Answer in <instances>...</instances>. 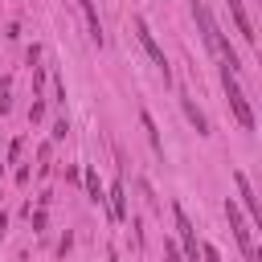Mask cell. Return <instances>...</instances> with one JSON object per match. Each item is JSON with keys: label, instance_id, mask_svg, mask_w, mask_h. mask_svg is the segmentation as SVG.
<instances>
[{"label": "cell", "instance_id": "obj_17", "mask_svg": "<svg viewBox=\"0 0 262 262\" xmlns=\"http://www.w3.org/2000/svg\"><path fill=\"white\" fill-rule=\"evenodd\" d=\"M4 233H8V217L0 213V237H4Z\"/></svg>", "mask_w": 262, "mask_h": 262}, {"label": "cell", "instance_id": "obj_9", "mask_svg": "<svg viewBox=\"0 0 262 262\" xmlns=\"http://www.w3.org/2000/svg\"><path fill=\"white\" fill-rule=\"evenodd\" d=\"M78 8H82V16H86V25H90V41H94V45H102L106 37H102V20H98L94 0H78Z\"/></svg>", "mask_w": 262, "mask_h": 262}, {"label": "cell", "instance_id": "obj_10", "mask_svg": "<svg viewBox=\"0 0 262 262\" xmlns=\"http://www.w3.org/2000/svg\"><path fill=\"white\" fill-rule=\"evenodd\" d=\"M180 106H184V115H188V123L196 127V135H209V119H205V111H201V106H196V102H192L188 94L180 98Z\"/></svg>", "mask_w": 262, "mask_h": 262}, {"label": "cell", "instance_id": "obj_11", "mask_svg": "<svg viewBox=\"0 0 262 262\" xmlns=\"http://www.w3.org/2000/svg\"><path fill=\"white\" fill-rule=\"evenodd\" d=\"M82 180H86V196H90V205H106V192H102V184H98V172L86 168Z\"/></svg>", "mask_w": 262, "mask_h": 262}, {"label": "cell", "instance_id": "obj_13", "mask_svg": "<svg viewBox=\"0 0 262 262\" xmlns=\"http://www.w3.org/2000/svg\"><path fill=\"white\" fill-rule=\"evenodd\" d=\"M201 258H205V262H221V254H217V246H209V242L201 246Z\"/></svg>", "mask_w": 262, "mask_h": 262}, {"label": "cell", "instance_id": "obj_4", "mask_svg": "<svg viewBox=\"0 0 262 262\" xmlns=\"http://www.w3.org/2000/svg\"><path fill=\"white\" fill-rule=\"evenodd\" d=\"M221 86H225V98H229V111H233V119H237L246 131H254V111H250V102H246V90L237 86V78H233L229 70H221Z\"/></svg>", "mask_w": 262, "mask_h": 262}, {"label": "cell", "instance_id": "obj_6", "mask_svg": "<svg viewBox=\"0 0 262 262\" xmlns=\"http://www.w3.org/2000/svg\"><path fill=\"white\" fill-rule=\"evenodd\" d=\"M233 188H237V201L246 205V213H250V221H262V205H258V196H254V184H250V176L237 168L233 172Z\"/></svg>", "mask_w": 262, "mask_h": 262}, {"label": "cell", "instance_id": "obj_15", "mask_svg": "<svg viewBox=\"0 0 262 262\" xmlns=\"http://www.w3.org/2000/svg\"><path fill=\"white\" fill-rule=\"evenodd\" d=\"M66 131H70V127H66V119H57V123H53V139H66Z\"/></svg>", "mask_w": 262, "mask_h": 262}, {"label": "cell", "instance_id": "obj_14", "mask_svg": "<svg viewBox=\"0 0 262 262\" xmlns=\"http://www.w3.org/2000/svg\"><path fill=\"white\" fill-rule=\"evenodd\" d=\"M164 262H180V250L172 242H164Z\"/></svg>", "mask_w": 262, "mask_h": 262}, {"label": "cell", "instance_id": "obj_5", "mask_svg": "<svg viewBox=\"0 0 262 262\" xmlns=\"http://www.w3.org/2000/svg\"><path fill=\"white\" fill-rule=\"evenodd\" d=\"M172 217H176V233H180V242H184V254H188V262H196V258H201V242H196V229H192L188 213H184L180 205H172Z\"/></svg>", "mask_w": 262, "mask_h": 262}, {"label": "cell", "instance_id": "obj_3", "mask_svg": "<svg viewBox=\"0 0 262 262\" xmlns=\"http://www.w3.org/2000/svg\"><path fill=\"white\" fill-rule=\"evenodd\" d=\"M131 29H135V37H139V45H143V53L151 57V66L164 74V86L172 82V70H168V57H164V49H160V41H156V33L147 29V20L143 16H131Z\"/></svg>", "mask_w": 262, "mask_h": 262}, {"label": "cell", "instance_id": "obj_1", "mask_svg": "<svg viewBox=\"0 0 262 262\" xmlns=\"http://www.w3.org/2000/svg\"><path fill=\"white\" fill-rule=\"evenodd\" d=\"M192 20H196V29H201V37H205L209 53H213V57L221 61V70L237 74V70H242V61H237L233 45L225 41V33L217 29V20H213V12H209V4H205V0H192Z\"/></svg>", "mask_w": 262, "mask_h": 262}, {"label": "cell", "instance_id": "obj_12", "mask_svg": "<svg viewBox=\"0 0 262 262\" xmlns=\"http://www.w3.org/2000/svg\"><path fill=\"white\" fill-rule=\"evenodd\" d=\"M139 123H143V131H147V143H151V147L164 156V139H160V131H156V119H151L147 111H139Z\"/></svg>", "mask_w": 262, "mask_h": 262}, {"label": "cell", "instance_id": "obj_7", "mask_svg": "<svg viewBox=\"0 0 262 262\" xmlns=\"http://www.w3.org/2000/svg\"><path fill=\"white\" fill-rule=\"evenodd\" d=\"M106 209H111V221H127V188H123V180L111 184V192H106Z\"/></svg>", "mask_w": 262, "mask_h": 262}, {"label": "cell", "instance_id": "obj_8", "mask_svg": "<svg viewBox=\"0 0 262 262\" xmlns=\"http://www.w3.org/2000/svg\"><path fill=\"white\" fill-rule=\"evenodd\" d=\"M225 8H229V16H233V25H237V33H242V41H250L254 45V25H250V16H246V8H242V0H225Z\"/></svg>", "mask_w": 262, "mask_h": 262}, {"label": "cell", "instance_id": "obj_16", "mask_svg": "<svg viewBox=\"0 0 262 262\" xmlns=\"http://www.w3.org/2000/svg\"><path fill=\"white\" fill-rule=\"evenodd\" d=\"M33 217V229H45V209H37V213H29Z\"/></svg>", "mask_w": 262, "mask_h": 262}, {"label": "cell", "instance_id": "obj_2", "mask_svg": "<svg viewBox=\"0 0 262 262\" xmlns=\"http://www.w3.org/2000/svg\"><path fill=\"white\" fill-rule=\"evenodd\" d=\"M225 217H229V229H233L237 250L246 254V262H262V254H258V246H254V225L246 221V213H242V205H237L233 196L225 201Z\"/></svg>", "mask_w": 262, "mask_h": 262}]
</instances>
